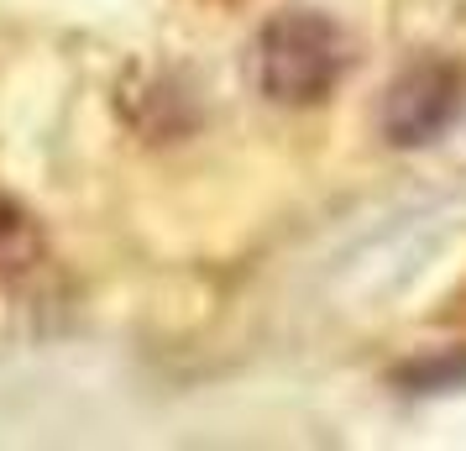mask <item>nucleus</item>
<instances>
[{"label": "nucleus", "mask_w": 466, "mask_h": 451, "mask_svg": "<svg viewBox=\"0 0 466 451\" xmlns=\"http://www.w3.org/2000/svg\"><path fill=\"white\" fill-rule=\"evenodd\" d=\"M351 74V37L325 11H278L252 43V85L273 106H325Z\"/></svg>", "instance_id": "nucleus-1"}, {"label": "nucleus", "mask_w": 466, "mask_h": 451, "mask_svg": "<svg viewBox=\"0 0 466 451\" xmlns=\"http://www.w3.org/2000/svg\"><path fill=\"white\" fill-rule=\"evenodd\" d=\"M466 116V64L456 58H414L393 74V85L382 89L378 131L388 148H435L445 131Z\"/></svg>", "instance_id": "nucleus-2"}, {"label": "nucleus", "mask_w": 466, "mask_h": 451, "mask_svg": "<svg viewBox=\"0 0 466 451\" xmlns=\"http://www.w3.org/2000/svg\"><path fill=\"white\" fill-rule=\"evenodd\" d=\"M409 394H445V388H466V346L445 352V357H424L403 373Z\"/></svg>", "instance_id": "nucleus-3"}]
</instances>
